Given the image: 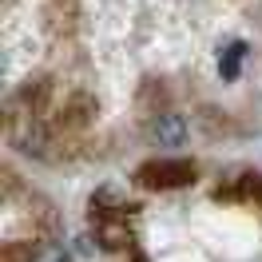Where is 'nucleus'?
<instances>
[{
    "mask_svg": "<svg viewBox=\"0 0 262 262\" xmlns=\"http://www.w3.org/2000/svg\"><path fill=\"white\" fill-rule=\"evenodd\" d=\"M36 262H68V250L60 243H44L36 250Z\"/></svg>",
    "mask_w": 262,
    "mask_h": 262,
    "instance_id": "obj_8",
    "label": "nucleus"
},
{
    "mask_svg": "<svg viewBox=\"0 0 262 262\" xmlns=\"http://www.w3.org/2000/svg\"><path fill=\"white\" fill-rule=\"evenodd\" d=\"M96 238L103 250H127L131 246V227L123 223V219H103L96 227Z\"/></svg>",
    "mask_w": 262,
    "mask_h": 262,
    "instance_id": "obj_4",
    "label": "nucleus"
},
{
    "mask_svg": "<svg viewBox=\"0 0 262 262\" xmlns=\"http://www.w3.org/2000/svg\"><path fill=\"white\" fill-rule=\"evenodd\" d=\"M243 56H246V44H238V40H234V44L223 52V60H219V72H223L227 80H234V76H238V60H243Z\"/></svg>",
    "mask_w": 262,
    "mask_h": 262,
    "instance_id": "obj_7",
    "label": "nucleus"
},
{
    "mask_svg": "<svg viewBox=\"0 0 262 262\" xmlns=\"http://www.w3.org/2000/svg\"><path fill=\"white\" fill-rule=\"evenodd\" d=\"M238 191H243L250 203H258V207H262V175H246V179L238 183Z\"/></svg>",
    "mask_w": 262,
    "mask_h": 262,
    "instance_id": "obj_9",
    "label": "nucleus"
},
{
    "mask_svg": "<svg viewBox=\"0 0 262 262\" xmlns=\"http://www.w3.org/2000/svg\"><path fill=\"white\" fill-rule=\"evenodd\" d=\"M135 179L143 187H155V191H167V187H187L195 179V163H183V159H155V163H143Z\"/></svg>",
    "mask_w": 262,
    "mask_h": 262,
    "instance_id": "obj_1",
    "label": "nucleus"
},
{
    "mask_svg": "<svg viewBox=\"0 0 262 262\" xmlns=\"http://www.w3.org/2000/svg\"><path fill=\"white\" fill-rule=\"evenodd\" d=\"M36 250H40V246L20 243V238H8V243H4V254H0V262H36Z\"/></svg>",
    "mask_w": 262,
    "mask_h": 262,
    "instance_id": "obj_6",
    "label": "nucleus"
},
{
    "mask_svg": "<svg viewBox=\"0 0 262 262\" xmlns=\"http://www.w3.org/2000/svg\"><path fill=\"white\" fill-rule=\"evenodd\" d=\"M92 203H96L99 211H131V207H135V199H131L119 183H103L96 195H92Z\"/></svg>",
    "mask_w": 262,
    "mask_h": 262,
    "instance_id": "obj_5",
    "label": "nucleus"
},
{
    "mask_svg": "<svg viewBox=\"0 0 262 262\" xmlns=\"http://www.w3.org/2000/svg\"><path fill=\"white\" fill-rule=\"evenodd\" d=\"M96 246H99L96 234H80L76 238V254H96Z\"/></svg>",
    "mask_w": 262,
    "mask_h": 262,
    "instance_id": "obj_10",
    "label": "nucleus"
},
{
    "mask_svg": "<svg viewBox=\"0 0 262 262\" xmlns=\"http://www.w3.org/2000/svg\"><path fill=\"white\" fill-rule=\"evenodd\" d=\"M151 139L159 147H183L187 143V119L175 112H159L151 119Z\"/></svg>",
    "mask_w": 262,
    "mask_h": 262,
    "instance_id": "obj_3",
    "label": "nucleus"
},
{
    "mask_svg": "<svg viewBox=\"0 0 262 262\" xmlns=\"http://www.w3.org/2000/svg\"><path fill=\"white\" fill-rule=\"evenodd\" d=\"M44 24H48L52 36H72L80 24V0H48Z\"/></svg>",
    "mask_w": 262,
    "mask_h": 262,
    "instance_id": "obj_2",
    "label": "nucleus"
}]
</instances>
